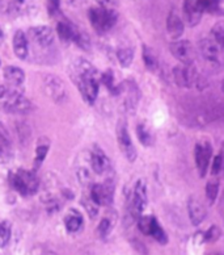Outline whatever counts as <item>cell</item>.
Here are the masks:
<instances>
[{"instance_id": "6da1fadb", "label": "cell", "mask_w": 224, "mask_h": 255, "mask_svg": "<svg viewBox=\"0 0 224 255\" xmlns=\"http://www.w3.org/2000/svg\"><path fill=\"white\" fill-rule=\"evenodd\" d=\"M101 74L93 65L83 58L76 59L71 70V78L88 104H93L98 95V82Z\"/></svg>"}, {"instance_id": "7a4b0ae2", "label": "cell", "mask_w": 224, "mask_h": 255, "mask_svg": "<svg viewBox=\"0 0 224 255\" xmlns=\"http://www.w3.org/2000/svg\"><path fill=\"white\" fill-rule=\"evenodd\" d=\"M88 17H89L90 25L98 34H105L112 29L118 21V13L114 9L102 7H92L88 11Z\"/></svg>"}, {"instance_id": "3957f363", "label": "cell", "mask_w": 224, "mask_h": 255, "mask_svg": "<svg viewBox=\"0 0 224 255\" xmlns=\"http://www.w3.org/2000/svg\"><path fill=\"white\" fill-rule=\"evenodd\" d=\"M9 184L21 196H32L37 192L38 187H40V182H38V178L36 175V171H29V170H24V168L11 172Z\"/></svg>"}, {"instance_id": "277c9868", "label": "cell", "mask_w": 224, "mask_h": 255, "mask_svg": "<svg viewBox=\"0 0 224 255\" xmlns=\"http://www.w3.org/2000/svg\"><path fill=\"white\" fill-rule=\"evenodd\" d=\"M118 87L117 95L122 96V104L125 111L129 113H134L138 108L139 100H141V91L135 80L126 79Z\"/></svg>"}, {"instance_id": "5b68a950", "label": "cell", "mask_w": 224, "mask_h": 255, "mask_svg": "<svg viewBox=\"0 0 224 255\" xmlns=\"http://www.w3.org/2000/svg\"><path fill=\"white\" fill-rule=\"evenodd\" d=\"M149 203V197H147V187H146L145 180L139 179L134 187V192H133V197H131L130 204H129V212H130L131 220L135 221L141 217L143 211L147 207Z\"/></svg>"}, {"instance_id": "8992f818", "label": "cell", "mask_w": 224, "mask_h": 255, "mask_svg": "<svg viewBox=\"0 0 224 255\" xmlns=\"http://www.w3.org/2000/svg\"><path fill=\"white\" fill-rule=\"evenodd\" d=\"M42 87L47 96L55 103L63 102L67 98V87L65 82L54 74H46L42 77Z\"/></svg>"}, {"instance_id": "52a82bcc", "label": "cell", "mask_w": 224, "mask_h": 255, "mask_svg": "<svg viewBox=\"0 0 224 255\" xmlns=\"http://www.w3.org/2000/svg\"><path fill=\"white\" fill-rule=\"evenodd\" d=\"M3 108L9 113H29L33 110V104L29 99H26L22 95L21 92L12 90V91H7L5 94Z\"/></svg>"}, {"instance_id": "ba28073f", "label": "cell", "mask_w": 224, "mask_h": 255, "mask_svg": "<svg viewBox=\"0 0 224 255\" xmlns=\"http://www.w3.org/2000/svg\"><path fill=\"white\" fill-rule=\"evenodd\" d=\"M170 53L182 65H193L197 58V49L188 40H177L170 44Z\"/></svg>"}, {"instance_id": "9c48e42d", "label": "cell", "mask_w": 224, "mask_h": 255, "mask_svg": "<svg viewBox=\"0 0 224 255\" xmlns=\"http://www.w3.org/2000/svg\"><path fill=\"white\" fill-rule=\"evenodd\" d=\"M117 131V141H118V145H120L121 150H122L123 155L126 157V159L129 162H134L137 159V149L135 146L133 145V141H131V137L129 134V129H127V124L125 120H120L116 128Z\"/></svg>"}, {"instance_id": "30bf717a", "label": "cell", "mask_w": 224, "mask_h": 255, "mask_svg": "<svg viewBox=\"0 0 224 255\" xmlns=\"http://www.w3.org/2000/svg\"><path fill=\"white\" fill-rule=\"evenodd\" d=\"M89 196L97 207L98 205L108 207L112 204L113 197H114V183L112 179H109L102 184H93L90 187Z\"/></svg>"}, {"instance_id": "8fae6325", "label": "cell", "mask_w": 224, "mask_h": 255, "mask_svg": "<svg viewBox=\"0 0 224 255\" xmlns=\"http://www.w3.org/2000/svg\"><path fill=\"white\" fill-rule=\"evenodd\" d=\"M222 48L211 38H203L198 42V53L205 61L211 66H221ZM197 53V54H198Z\"/></svg>"}, {"instance_id": "7c38bea8", "label": "cell", "mask_w": 224, "mask_h": 255, "mask_svg": "<svg viewBox=\"0 0 224 255\" xmlns=\"http://www.w3.org/2000/svg\"><path fill=\"white\" fill-rule=\"evenodd\" d=\"M194 157L199 176L203 178V176L206 175L207 168L210 166V160H211V157H213V147H211V145L207 141H199V142L195 143Z\"/></svg>"}, {"instance_id": "4fadbf2b", "label": "cell", "mask_w": 224, "mask_h": 255, "mask_svg": "<svg viewBox=\"0 0 224 255\" xmlns=\"http://www.w3.org/2000/svg\"><path fill=\"white\" fill-rule=\"evenodd\" d=\"M26 37H29V40L32 41L33 44H37L42 49H47L49 46H51L55 38L53 29L50 26L46 25L32 26L28 30V36Z\"/></svg>"}, {"instance_id": "5bb4252c", "label": "cell", "mask_w": 224, "mask_h": 255, "mask_svg": "<svg viewBox=\"0 0 224 255\" xmlns=\"http://www.w3.org/2000/svg\"><path fill=\"white\" fill-rule=\"evenodd\" d=\"M173 77L180 87L190 88L198 82V73L193 65H180L174 67Z\"/></svg>"}, {"instance_id": "9a60e30c", "label": "cell", "mask_w": 224, "mask_h": 255, "mask_svg": "<svg viewBox=\"0 0 224 255\" xmlns=\"http://www.w3.org/2000/svg\"><path fill=\"white\" fill-rule=\"evenodd\" d=\"M188 212L190 223L194 226H198L206 219V208L197 196H190L188 200Z\"/></svg>"}, {"instance_id": "2e32d148", "label": "cell", "mask_w": 224, "mask_h": 255, "mask_svg": "<svg viewBox=\"0 0 224 255\" xmlns=\"http://www.w3.org/2000/svg\"><path fill=\"white\" fill-rule=\"evenodd\" d=\"M90 164L93 171L98 175H102L110 168V159L105 154L104 150L100 146H94L92 153H90Z\"/></svg>"}, {"instance_id": "e0dca14e", "label": "cell", "mask_w": 224, "mask_h": 255, "mask_svg": "<svg viewBox=\"0 0 224 255\" xmlns=\"http://www.w3.org/2000/svg\"><path fill=\"white\" fill-rule=\"evenodd\" d=\"M55 18H58V21H57V33H58L59 38L62 41H65V42H71V41L74 42L79 28L74 25L73 22H70L69 20H66L62 13Z\"/></svg>"}, {"instance_id": "ac0fdd59", "label": "cell", "mask_w": 224, "mask_h": 255, "mask_svg": "<svg viewBox=\"0 0 224 255\" xmlns=\"http://www.w3.org/2000/svg\"><path fill=\"white\" fill-rule=\"evenodd\" d=\"M184 15L189 26H197L202 20L203 9L199 1H185L184 3Z\"/></svg>"}, {"instance_id": "d6986e66", "label": "cell", "mask_w": 224, "mask_h": 255, "mask_svg": "<svg viewBox=\"0 0 224 255\" xmlns=\"http://www.w3.org/2000/svg\"><path fill=\"white\" fill-rule=\"evenodd\" d=\"M166 30L169 33L170 38H173V40H178L184 34V22H182L180 15L176 11H170L169 15H168V18H166Z\"/></svg>"}, {"instance_id": "ffe728a7", "label": "cell", "mask_w": 224, "mask_h": 255, "mask_svg": "<svg viewBox=\"0 0 224 255\" xmlns=\"http://www.w3.org/2000/svg\"><path fill=\"white\" fill-rule=\"evenodd\" d=\"M13 51L18 59H26L29 54V45H28V37L22 30H17L13 34Z\"/></svg>"}, {"instance_id": "44dd1931", "label": "cell", "mask_w": 224, "mask_h": 255, "mask_svg": "<svg viewBox=\"0 0 224 255\" xmlns=\"http://www.w3.org/2000/svg\"><path fill=\"white\" fill-rule=\"evenodd\" d=\"M3 77L9 86L12 87H18L25 82V73L22 71V69L17 67V66H7L3 70Z\"/></svg>"}, {"instance_id": "7402d4cb", "label": "cell", "mask_w": 224, "mask_h": 255, "mask_svg": "<svg viewBox=\"0 0 224 255\" xmlns=\"http://www.w3.org/2000/svg\"><path fill=\"white\" fill-rule=\"evenodd\" d=\"M83 216L80 212H77L76 209H70L67 212V215L65 217V226L66 229L69 230L70 233H76V232H79L81 229V226H83Z\"/></svg>"}, {"instance_id": "603a6c76", "label": "cell", "mask_w": 224, "mask_h": 255, "mask_svg": "<svg viewBox=\"0 0 224 255\" xmlns=\"http://www.w3.org/2000/svg\"><path fill=\"white\" fill-rule=\"evenodd\" d=\"M116 221H117V213L114 211L109 212L105 215V217H102L100 224H98V228H97V233L100 234V237L105 238L108 237L109 234L112 233L113 228L116 225Z\"/></svg>"}, {"instance_id": "cb8c5ba5", "label": "cell", "mask_w": 224, "mask_h": 255, "mask_svg": "<svg viewBox=\"0 0 224 255\" xmlns=\"http://www.w3.org/2000/svg\"><path fill=\"white\" fill-rule=\"evenodd\" d=\"M137 135L138 139L141 141L143 146H152L153 145V133L152 129L146 124V123H139L137 125Z\"/></svg>"}, {"instance_id": "d4e9b609", "label": "cell", "mask_w": 224, "mask_h": 255, "mask_svg": "<svg viewBox=\"0 0 224 255\" xmlns=\"http://www.w3.org/2000/svg\"><path fill=\"white\" fill-rule=\"evenodd\" d=\"M149 236L155 238V240L161 245H166V242H168V236H166L165 230L161 228V225H160L159 221H157V219H156L155 216H153V219H152Z\"/></svg>"}, {"instance_id": "484cf974", "label": "cell", "mask_w": 224, "mask_h": 255, "mask_svg": "<svg viewBox=\"0 0 224 255\" xmlns=\"http://www.w3.org/2000/svg\"><path fill=\"white\" fill-rule=\"evenodd\" d=\"M143 61H145L146 67L149 71H156L157 67H159V61H157L155 51L152 50L149 46H147V45L143 46Z\"/></svg>"}, {"instance_id": "4316f807", "label": "cell", "mask_w": 224, "mask_h": 255, "mask_svg": "<svg viewBox=\"0 0 224 255\" xmlns=\"http://www.w3.org/2000/svg\"><path fill=\"white\" fill-rule=\"evenodd\" d=\"M117 58L122 67H129L134 61V49L130 46H122L117 50Z\"/></svg>"}, {"instance_id": "83f0119b", "label": "cell", "mask_w": 224, "mask_h": 255, "mask_svg": "<svg viewBox=\"0 0 224 255\" xmlns=\"http://www.w3.org/2000/svg\"><path fill=\"white\" fill-rule=\"evenodd\" d=\"M49 149H50V143L49 142L38 143V146H37V149H36V157H34V164H33L34 170H33V171H37V170L42 166L45 158L47 157Z\"/></svg>"}, {"instance_id": "f1b7e54d", "label": "cell", "mask_w": 224, "mask_h": 255, "mask_svg": "<svg viewBox=\"0 0 224 255\" xmlns=\"http://www.w3.org/2000/svg\"><path fill=\"white\" fill-rule=\"evenodd\" d=\"M12 225L9 221H1L0 223V248H5L11 240Z\"/></svg>"}, {"instance_id": "f546056e", "label": "cell", "mask_w": 224, "mask_h": 255, "mask_svg": "<svg viewBox=\"0 0 224 255\" xmlns=\"http://www.w3.org/2000/svg\"><path fill=\"white\" fill-rule=\"evenodd\" d=\"M100 80L104 83V86L108 88L109 91L112 92V94H114V95H117L118 87L114 84V75H113L112 70H108V71H105L104 74H101Z\"/></svg>"}, {"instance_id": "4dcf8cb0", "label": "cell", "mask_w": 224, "mask_h": 255, "mask_svg": "<svg viewBox=\"0 0 224 255\" xmlns=\"http://www.w3.org/2000/svg\"><path fill=\"white\" fill-rule=\"evenodd\" d=\"M12 139L7 129L4 125L0 123V150H5V151H12Z\"/></svg>"}, {"instance_id": "1f68e13d", "label": "cell", "mask_w": 224, "mask_h": 255, "mask_svg": "<svg viewBox=\"0 0 224 255\" xmlns=\"http://www.w3.org/2000/svg\"><path fill=\"white\" fill-rule=\"evenodd\" d=\"M222 236V230L221 228L218 225H211L207 229V232L203 234V241L205 242H210V244H213V242H217Z\"/></svg>"}, {"instance_id": "d6a6232c", "label": "cell", "mask_w": 224, "mask_h": 255, "mask_svg": "<svg viewBox=\"0 0 224 255\" xmlns=\"http://www.w3.org/2000/svg\"><path fill=\"white\" fill-rule=\"evenodd\" d=\"M211 33H213L214 36V41L222 48L224 44V21H218L213 26Z\"/></svg>"}, {"instance_id": "836d02e7", "label": "cell", "mask_w": 224, "mask_h": 255, "mask_svg": "<svg viewBox=\"0 0 224 255\" xmlns=\"http://www.w3.org/2000/svg\"><path fill=\"white\" fill-rule=\"evenodd\" d=\"M218 192H219V182H218L217 179H213V180L207 182L206 195L210 203H214V201L217 200Z\"/></svg>"}, {"instance_id": "e575fe53", "label": "cell", "mask_w": 224, "mask_h": 255, "mask_svg": "<svg viewBox=\"0 0 224 255\" xmlns=\"http://www.w3.org/2000/svg\"><path fill=\"white\" fill-rule=\"evenodd\" d=\"M81 204L84 205V208H85V211L88 212V215H89L90 219H94V217L97 216L98 207L94 204L89 195H84L83 200H81Z\"/></svg>"}, {"instance_id": "d590c367", "label": "cell", "mask_w": 224, "mask_h": 255, "mask_svg": "<svg viewBox=\"0 0 224 255\" xmlns=\"http://www.w3.org/2000/svg\"><path fill=\"white\" fill-rule=\"evenodd\" d=\"M152 219H153V216H141V217L138 219V228H139V230H141L143 234H146V236H149V233Z\"/></svg>"}, {"instance_id": "8d00e7d4", "label": "cell", "mask_w": 224, "mask_h": 255, "mask_svg": "<svg viewBox=\"0 0 224 255\" xmlns=\"http://www.w3.org/2000/svg\"><path fill=\"white\" fill-rule=\"evenodd\" d=\"M222 167H223V155H222V153H219L217 157L214 158L213 166H211V174L218 175L222 171Z\"/></svg>"}, {"instance_id": "74e56055", "label": "cell", "mask_w": 224, "mask_h": 255, "mask_svg": "<svg viewBox=\"0 0 224 255\" xmlns=\"http://www.w3.org/2000/svg\"><path fill=\"white\" fill-rule=\"evenodd\" d=\"M17 134L20 135V139H21V142L22 143H25V141H24V135H25V139L28 141V137L30 135V129L29 127L26 124H24V123H21V124H18L17 125Z\"/></svg>"}, {"instance_id": "f35d334b", "label": "cell", "mask_w": 224, "mask_h": 255, "mask_svg": "<svg viewBox=\"0 0 224 255\" xmlns=\"http://www.w3.org/2000/svg\"><path fill=\"white\" fill-rule=\"evenodd\" d=\"M32 255H57L54 252H51L49 249H45V248H34L32 252Z\"/></svg>"}, {"instance_id": "ab89813d", "label": "cell", "mask_w": 224, "mask_h": 255, "mask_svg": "<svg viewBox=\"0 0 224 255\" xmlns=\"http://www.w3.org/2000/svg\"><path fill=\"white\" fill-rule=\"evenodd\" d=\"M7 91H8V88H7V87H4V86H1V84H0V99L4 98V96H5V94H7Z\"/></svg>"}, {"instance_id": "60d3db41", "label": "cell", "mask_w": 224, "mask_h": 255, "mask_svg": "<svg viewBox=\"0 0 224 255\" xmlns=\"http://www.w3.org/2000/svg\"><path fill=\"white\" fill-rule=\"evenodd\" d=\"M3 38V30H1V28H0V40Z\"/></svg>"}, {"instance_id": "b9f144b4", "label": "cell", "mask_w": 224, "mask_h": 255, "mask_svg": "<svg viewBox=\"0 0 224 255\" xmlns=\"http://www.w3.org/2000/svg\"><path fill=\"white\" fill-rule=\"evenodd\" d=\"M211 255H222V254H211Z\"/></svg>"}]
</instances>
